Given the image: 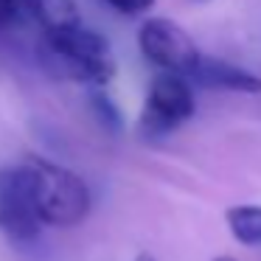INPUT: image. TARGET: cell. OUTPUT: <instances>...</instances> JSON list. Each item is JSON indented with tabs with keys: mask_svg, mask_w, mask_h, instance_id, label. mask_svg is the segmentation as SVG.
Segmentation results:
<instances>
[{
	"mask_svg": "<svg viewBox=\"0 0 261 261\" xmlns=\"http://www.w3.org/2000/svg\"><path fill=\"white\" fill-rule=\"evenodd\" d=\"M23 166L29 169L34 182L42 225L73 227L90 214V188L79 174L40 154H25Z\"/></svg>",
	"mask_w": 261,
	"mask_h": 261,
	"instance_id": "1",
	"label": "cell"
},
{
	"mask_svg": "<svg viewBox=\"0 0 261 261\" xmlns=\"http://www.w3.org/2000/svg\"><path fill=\"white\" fill-rule=\"evenodd\" d=\"M42 45L45 57L54 59L59 73H65L68 79L85 82L90 87H104L115 76V59L107 37L87 25L62 34H48L42 37Z\"/></svg>",
	"mask_w": 261,
	"mask_h": 261,
	"instance_id": "2",
	"label": "cell"
},
{
	"mask_svg": "<svg viewBox=\"0 0 261 261\" xmlns=\"http://www.w3.org/2000/svg\"><path fill=\"white\" fill-rule=\"evenodd\" d=\"M138 45L143 57L160 68V73H174L182 79H191L202 59L188 31L169 17H149L138 31Z\"/></svg>",
	"mask_w": 261,
	"mask_h": 261,
	"instance_id": "3",
	"label": "cell"
},
{
	"mask_svg": "<svg viewBox=\"0 0 261 261\" xmlns=\"http://www.w3.org/2000/svg\"><path fill=\"white\" fill-rule=\"evenodd\" d=\"M40 208L29 169L20 160L17 166L0 169V230L12 242H34L40 236Z\"/></svg>",
	"mask_w": 261,
	"mask_h": 261,
	"instance_id": "4",
	"label": "cell"
},
{
	"mask_svg": "<svg viewBox=\"0 0 261 261\" xmlns=\"http://www.w3.org/2000/svg\"><path fill=\"white\" fill-rule=\"evenodd\" d=\"M194 90L191 82L174 73H158L149 85L146 107L141 115V135L143 138H163L186 124L194 115Z\"/></svg>",
	"mask_w": 261,
	"mask_h": 261,
	"instance_id": "5",
	"label": "cell"
},
{
	"mask_svg": "<svg viewBox=\"0 0 261 261\" xmlns=\"http://www.w3.org/2000/svg\"><path fill=\"white\" fill-rule=\"evenodd\" d=\"M188 82L208 90H230V93H261V76H255L253 70L230 65L225 59H211L202 54L197 70Z\"/></svg>",
	"mask_w": 261,
	"mask_h": 261,
	"instance_id": "6",
	"label": "cell"
},
{
	"mask_svg": "<svg viewBox=\"0 0 261 261\" xmlns=\"http://www.w3.org/2000/svg\"><path fill=\"white\" fill-rule=\"evenodd\" d=\"M20 9L42 29V37L62 34L82 25L76 0H20Z\"/></svg>",
	"mask_w": 261,
	"mask_h": 261,
	"instance_id": "7",
	"label": "cell"
},
{
	"mask_svg": "<svg viewBox=\"0 0 261 261\" xmlns=\"http://www.w3.org/2000/svg\"><path fill=\"white\" fill-rule=\"evenodd\" d=\"M225 222L236 242L247 247H261V205H233L227 208Z\"/></svg>",
	"mask_w": 261,
	"mask_h": 261,
	"instance_id": "8",
	"label": "cell"
},
{
	"mask_svg": "<svg viewBox=\"0 0 261 261\" xmlns=\"http://www.w3.org/2000/svg\"><path fill=\"white\" fill-rule=\"evenodd\" d=\"M90 107H93V113H96V118L101 121L110 132H121V126H124L121 124V110L113 104V98H110L107 93L93 90L90 93Z\"/></svg>",
	"mask_w": 261,
	"mask_h": 261,
	"instance_id": "9",
	"label": "cell"
},
{
	"mask_svg": "<svg viewBox=\"0 0 261 261\" xmlns=\"http://www.w3.org/2000/svg\"><path fill=\"white\" fill-rule=\"evenodd\" d=\"M110 9H115L118 14H126V17H135V14H146L149 9L154 6V0H104Z\"/></svg>",
	"mask_w": 261,
	"mask_h": 261,
	"instance_id": "10",
	"label": "cell"
},
{
	"mask_svg": "<svg viewBox=\"0 0 261 261\" xmlns=\"http://www.w3.org/2000/svg\"><path fill=\"white\" fill-rule=\"evenodd\" d=\"M23 17V9H20V0H0V31L12 29L17 20Z\"/></svg>",
	"mask_w": 261,
	"mask_h": 261,
	"instance_id": "11",
	"label": "cell"
},
{
	"mask_svg": "<svg viewBox=\"0 0 261 261\" xmlns=\"http://www.w3.org/2000/svg\"><path fill=\"white\" fill-rule=\"evenodd\" d=\"M135 261H154V255H149V253H141Z\"/></svg>",
	"mask_w": 261,
	"mask_h": 261,
	"instance_id": "12",
	"label": "cell"
},
{
	"mask_svg": "<svg viewBox=\"0 0 261 261\" xmlns=\"http://www.w3.org/2000/svg\"><path fill=\"white\" fill-rule=\"evenodd\" d=\"M214 261H236V258H227V255H219V258H214Z\"/></svg>",
	"mask_w": 261,
	"mask_h": 261,
	"instance_id": "13",
	"label": "cell"
},
{
	"mask_svg": "<svg viewBox=\"0 0 261 261\" xmlns=\"http://www.w3.org/2000/svg\"><path fill=\"white\" fill-rule=\"evenodd\" d=\"M197 3H205V0H197Z\"/></svg>",
	"mask_w": 261,
	"mask_h": 261,
	"instance_id": "14",
	"label": "cell"
}]
</instances>
